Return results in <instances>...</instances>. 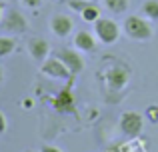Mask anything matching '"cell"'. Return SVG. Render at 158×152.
Masks as SVG:
<instances>
[{
	"instance_id": "cell-5",
	"label": "cell",
	"mask_w": 158,
	"mask_h": 152,
	"mask_svg": "<svg viewBox=\"0 0 158 152\" xmlns=\"http://www.w3.org/2000/svg\"><path fill=\"white\" fill-rule=\"evenodd\" d=\"M40 72H42L44 76L52 78V80H64V82H70V80H72L70 70L66 68V64L62 62L56 54H54V56H48V58L40 64Z\"/></svg>"
},
{
	"instance_id": "cell-12",
	"label": "cell",
	"mask_w": 158,
	"mask_h": 152,
	"mask_svg": "<svg viewBox=\"0 0 158 152\" xmlns=\"http://www.w3.org/2000/svg\"><path fill=\"white\" fill-rule=\"evenodd\" d=\"M140 16H144L146 20H158V0H144L140 4Z\"/></svg>"
},
{
	"instance_id": "cell-1",
	"label": "cell",
	"mask_w": 158,
	"mask_h": 152,
	"mask_svg": "<svg viewBox=\"0 0 158 152\" xmlns=\"http://www.w3.org/2000/svg\"><path fill=\"white\" fill-rule=\"evenodd\" d=\"M130 78H132V68L118 58H106V62L102 64L100 72H98V80L102 82L108 94L122 92L126 84L130 82Z\"/></svg>"
},
{
	"instance_id": "cell-17",
	"label": "cell",
	"mask_w": 158,
	"mask_h": 152,
	"mask_svg": "<svg viewBox=\"0 0 158 152\" xmlns=\"http://www.w3.org/2000/svg\"><path fill=\"white\" fill-rule=\"evenodd\" d=\"M144 118H146V120H150L152 124H156V122H158V106L156 104H150V106H148V108L144 110Z\"/></svg>"
},
{
	"instance_id": "cell-18",
	"label": "cell",
	"mask_w": 158,
	"mask_h": 152,
	"mask_svg": "<svg viewBox=\"0 0 158 152\" xmlns=\"http://www.w3.org/2000/svg\"><path fill=\"white\" fill-rule=\"evenodd\" d=\"M20 4H22L24 8H30V10H36V8H40L42 0H20Z\"/></svg>"
},
{
	"instance_id": "cell-11",
	"label": "cell",
	"mask_w": 158,
	"mask_h": 152,
	"mask_svg": "<svg viewBox=\"0 0 158 152\" xmlns=\"http://www.w3.org/2000/svg\"><path fill=\"white\" fill-rule=\"evenodd\" d=\"M72 46L80 52H92L96 48V34L88 30H78L72 38Z\"/></svg>"
},
{
	"instance_id": "cell-19",
	"label": "cell",
	"mask_w": 158,
	"mask_h": 152,
	"mask_svg": "<svg viewBox=\"0 0 158 152\" xmlns=\"http://www.w3.org/2000/svg\"><path fill=\"white\" fill-rule=\"evenodd\" d=\"M6 128H8V120H6V116H4V112L0 110V134L6 132Z\"/></svg>"
},
{
	"instance_id": "cell-2",
	"label": "cell",
	"mask_w": 158,
	"mask_h": 152,
	"mask_svg": "<svg viewBox=\"0 0 158 152\" xmlns=\"http://www.w3.org/2000/svg\"><path fill=\"white\" fill-rule=\"evenodd\" d=\"M122 32L128 36V38L136 40V42H148V40H152V36H154L150 20H146L140 14L128 16V18L122 22Z\"/></svg>"
},
{
	"instance_id": "cell-16",
	"label": "cell",
	"mask_w": 158,
	"mask_h": 152,
	"mask_svg": "<svg viewBox=\"0 0 158 152\" xmlns=\"http://www.w3.org/2000/svg\"><path fill=\"white\" fill-rule=\"evenodd\" d=\"M66 4H68V8L70 10H74V12H78V14H82V12L86 10L88 6H92V0H66Z\"/></svg>"
},
{
	"instance_id": "cell-14",
	"label": "cell",
	"mask_w": 158,
	"mask_h": 152,
	"mask_svg": "<svg viewBox=\"0 0 158 152\" xmlns=\"http://www.w3.org/2000/svg\"><path fill=\"white\" fill-rule=\"evenodd\" d=\"M102 2L112 14H124L130 6V0H102Z\"/></svg>"
},
{
	"instance_id": "cell-9",
	"label": "cell",
	"mask_w": 158,
	"mask_h": 152,
	"mask_svg": "<svg viewBox=\"0 0 158 152\" xmlns=\"http://www.w3.org/2000/svg\"><path fill=\"white\" fill-rule=\"evenodd\" d=\"M26 50H28V54H30L32 60H36V62L42 64L44 60L48 58L50 44H48V40L42 38V36H32L30 40H26Z\"/></svg>"
},
{
	"instance_id": "cell-6",
	"label": "cell",
	"mask_w": 158,
	"mask_h": 152,
	"mask_svg": "<svg viewBox=\"0 0 158 152\" xmlns=\"http://www.w3.org/2000/svg\"><path fill=\"white\" fill-rule=\"evenodd\" d=\"M142 128H144V116L140 112L128 110V112L120 114V130H122L124 136L136 138L142 134Z\"/></svg>"
},
{
	"instance_id": "cell-21",
	"label": "cell",
	"mask_w": 158,
	"mask_h": 152,
	"mask_svg": "<svg viewBox=\"0 0 158 152\" xmlns=\"http://www.w3.org/2000/svg\"><path fill=\"white\" fill-rule=\"evenodd\" d=\"M2 16H4V2L0 0V20H2Z\"/></svg>"
},
{
	"instance_id": "cell-8",
	"label": "cell",
	"mask_w": 158,
	"mask_h": 152,
	"mask_svg": "<svg viewBox=\"0 0 158 152\" xmlns=\"http://www.w3.org/2000/svg\"><path fill=\"white\" fill-rule=\"evenodd\" d=\"M52 106L56 112L60 114H74L76 112V100H74V94L70 90V86L62 88L56 96L52 98Z\"/></svg>"
},
{
	"instance_id": "cell-4",
	"label": "cell",
	"mask_w": 158,
	"mask_h": 152,
	"mask_svg": "<svg viewBox=\"0 0 158 152\" xmlns=\"http://www.w3.org/2000/svg\"><path fill=\"white\" fill-rule=\"evenodd\" d=\"M0 28L6 34L18 36V34H24L28 30V20L20 10H8L2 16V20H0Z\"/></svg>"
},
{
	"instance_id": "cell-10",
	"label": "cell",
	"mask_w": 158,
	"mask_h": 152,
	"mask_svg": "<svg viewBox=\"0 0 158 152\" xmlns=\"http://www.w3.org/2000/svg\"><path fill=\"white\" fill-rule=\"evenodd\" d=\"M72 28H74V22H72V18H70L68 14L58 12V14H54L50 18V30H52L54 36H58V38H66V36H70Z\"/></svg>"
},
{
	"instance_id": "cell-13",
	"label": "cell",
	"mask_w": 158,
	"mask_h": 152,
	"mask_svg": "<svg viewBox=\"0 0 158 152\" xmlns=\"http://www.w3.org/2000/svg\"><path fill=\"white\" fill-rule=\"evenodd\" d=\"M16 50V38L14 36H0V58H6Z\"/></svg>"
},
{
	"instance_id": "cell-7",
	"label": "cell",
	"mask_w": 158,
	"mask_h": 152,
	"mask_svg": "<svg viewBox=\"0 0 158 152\" xmlns=\"http://www.w3.org/2000/svg\"><path fill=\"white\" fill-rule=\"evenodd\" d=\"M56 56L66 64V68L70 70L72 76L80 74V72L84 70V56H82V52L76 50V48H60V50L56 52Z\"/></svg>"
},
{
	"instance_id": "cell-15",
	"label": "cell",
	"mask_w": 158,
	"mask_h": 152,
	"mask_svg": "<svg viewBox=\"0 0 158 152\" xmlns=\"http://www.w3.org/2000/svg\"><path fill=\"white\" fill-rule=\"evenodd\" d=\"M80 16H82V20H84V22H92L94 24L98 18H100V8H98V4H92V6H88Z\"/></svg>"
},
{
	"instance_id": "cell-3",
	"label": "cell",
	"mask_w": 158,
	"mask_h": 152,
	"mask_svg": "<svg viewBox=\"0 0 158 152\" xmlns=\"http://www.w3.org/2000/svg\"><path fill=\"white\" fill-rule=\"evenodd\" d=\"M94 34H96V38L100 40L102 44H114V42H118V38H120V26L112 18L100 16V18L94 22Z\"/></svg>"
},
{
	"instance_id": "cell-22",
	"label": "cell",
	"mask_w": 158,
	"mask_h": 152,
	"mask_svg": "<svg viewBox=\"0 0 158 152\" xmlns=\"http://www.w3.org/2000/svg\"><path fill=\"white\" fill-rule=\"evenodd\" d=\"M2 82H4V68L0 66V84H2Z\"/></svg>"
},
{
	"instance_id": "cell-20",
	"label": "cell",
	"mask_w": 158,
	"mask_h": 152,
	"mask_svg": "<svg viewBox=\"0 0 158 152\" xmlns=\"http://www.w3.org/2000/svg\"><path fill=\"white\" fill-rule=\"evenodd\" d=\"M40 152H62L58 146H50V144H44L42 148H40Z\"/></svg>"
},
{
	"instance_id": "cell-23",
	"label": "cell",
	"mask_w": 158,
	"mask_h": 152,
	"mask_svg": "<svg viewBox=\"0 0 158 152\" xmlns=\"http://www.w3.org/2000/svg\"><path fill=\"white\" fill-rule=\"evenodd\" d=\"M24 152H34V150H24Z\"/></svg>"
}]
</instances>
